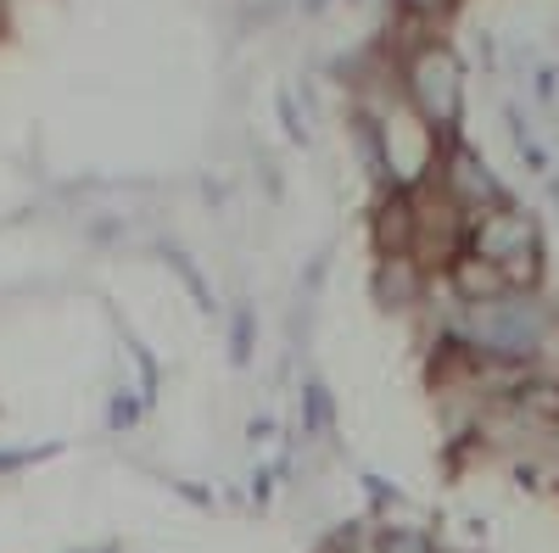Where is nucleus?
<instances>
[{
    "instance_id": "obj_5",
    "label": "nucleus",
    "mask_w": 559,
    "mask_h": 553,
    "mask_svg": "<svg viewBox=\"0 0 559 553\" xmlns=\"http://www.w3.org/2000/svg\"><path fill=\"white\" fill-rule=\"evenodd\" d=\"M442 291L453 297V308H481V302H498V297H509V280H503V268L498 263H487V257H476V252H453L448 263H442Z\"/></svg>"
},
{
    "instance_id": "obj_1",
    "label": "nucleus",
    "mask_w": 559,
    "mask_h": 553,
    "mask_svg": "<svg viewBox=\"0 0 559 553\" xmlns=\"http://www.w3.org/2000/svg\"><path fill=\"white\" fill-rule=\"evenodd\" d=\"M554 330H559V313L543 291H509L498 302L453 313V336L481 363H503V369H537L548 358Z\"/></svg>"
},
{
    "instance_id": "obj_7",
    "label": "nucleus",
    "mask_w": 559,
    "mask_h": 553,
    "mask_svg": "<svg viewBox=\"0 0 559 553\" xmlns=\"http://www.w3.org/2000/svg\"><path fill=\"white\" fill-rule=\"evenodd\" d=\"M503 123H509V141H515V152L532 163V173H548V152L537 146V134L526 129V118H521V107H503Z\"/></svg>"
},
{
    "instance_id": "obj_8",
    "label": "nucleus",
    "mask_w": 559,
    "mask_h": 553,
    "mask_svg": "<svg viewBox=\"0 0 559 553\" xmlns=\"http://www.w3.org/2000/svg\"><path fill=\"white\" fill-rule=\"evenodd\" d=\"M397 7V17H408V23H448L453 12H459V0H392Z\"/></svg>"
},
{
    "instance_id": "obj_6",
    "label": "nucleus",
    "mask_w": 559,
    "mask_h": 553,
    "mask_svg": "<svg viewBox=\"0 0 559 553\" xmlns=\"http://www.w3.org/2000/svg\"><path fill=\"white\" fill-rule=\"evenodd\" d=\"M431 297V274L419 268V257H376V302L392 313H414Z\"/></svg>"
},
{
    "instance_id": "obj_4",
    "label": "nucleus",
    "mask_w": 559,
    "mask_h": 553,
    "mask_svg": "<svg viewBox=\"0 0 559 553\" xmlns=\"http://www.w3.org/2000/svg\"><path fill=\"white\" fill-rule=\"evenodd\" d=\"M376 257H414L419 241V191H381V207L369 213Z\"/></svg>"
},
{
    "instance_id": "obj_9",
    "label": "nucleus",
    "mask_w": 559,
    "mask_h": 553,
    "mask_svg": "<svg viewBox=\"0 0 559 553\" xmlns=\"http://www.w3.org/2000/svg\"><path fill=\"white\" fill-rule=\"evenodd\" d=\"M543 447H548V458H554V470H559V420L548 425V442H543Z\"/></svg>"
},
{
    "instance_id": "obj_2",
    "label": "nucleus",
    "mask_w": 559,
    "mask_h": 553,
    "mask_svg": "<svg viewBox=\"0 0 559 553\" xmlns=\"http://www.w3.org/2000/svg\"><path fill=\"white\" fill-rule=\"evenodd\" d=\"M397 96L431 134L459 141V123H464V62H459V51L448 39L426 34V39L408 45L403 62H397Z\"/></svg>"
},
{
    "instance_id": "obj_3",
    "label": "nucleus",
    "mask_w": 559,
    "mask_h": 553,
    "mask_svg": "<svg viewBox=\"0 0 559 553\" xmlns=\"http://www.w3.org/2000/svg\"><path fill=\"white\" fill-rule=\"evenodd\" d=\"M532 247H543V229H537V213L532 207H515V202H503V207H492V213H481V218H471L464 224V252H476V257H487V263H515L521 252H532Z\"/></svg>"
}]
</instances>
